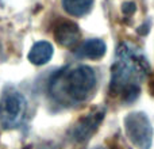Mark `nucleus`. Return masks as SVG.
Masks as SVG:
<instances>
[{"label":"nucleus","mask_w":154,"mask_h":149,"mask_svg":"<svg viewBox=\"0 0 154 149\" xmlns=\"http://www.w3.org/2000/svg\"><path fill=\"white\" fill-rule=\"evenodd\" d=\"M149 69V62L141 49L133 43H120L111 67V92L122 94L127 88L139 87Z\"/></svg>","instance_id":"nucleus-1"},{"label":"nucleus","mask_w":154,"mask_h":149,"mask_svg":"<svg viewBox=\"0 0 154 149\" xmlns=\"http://www.w3.org/2000/svg\"><path fill=\"white\" fill-rule=\"evenodd\" d=\"M96 87L95 71L88 65H80L68 72L57 74L51 80V94L57 99L70 102H84L91 96Z\"/></svg>","instance_id":"nucleus-2"},{"label":"nucleus","mask_w":154,"mask_h":149,"mask_svg":"<svg viewBox=\"0 0 154 149\" xmlns=\"http://www.w3.org/2000/svg\"><path fill=\"white\" fill-rule=\"evenodd\" d=\"M125 132L130 142L138 149H150L153 144V128L145 113L135 111L126 115Z\"/></svg>","instance_id":"nucleus-3"},{"label":"nucleus","mask_w":154,"mask_h":149,"mask_svg":"<svg viewBox=\"0 0 154 149\" xmlns=\"http://www.w3.org/2000/svg\"><path fill=\"white\" fill-rule=\"evenodd\" d=\"M26 99L20 92H8L0 100V123L4 128H15L26 113Z\"/></svg>","instance_id":"nucleus-4"},{"label":"nucleus","mask_w":154,"mask_h":149,"mask_svg":"<svg viewBox=\"0 0 154 149\" xmlns=\"http://www.w3.org/2000/svg\"><path fill=\"white\" fill-rule=\"evenodd\" d=\"M106 109H97L95 111L87 114L84 118L79 121L73 130V138L77 142H84L92 137V134L97 130L99 125L103 122Z\"/></svg>","instance_id":"nucleus-5"},{"label":"nucleus","mask_w":154,"mask_h":149,"mask_svg":"<svg viewBox=\"0 0 154 149\" xmlns=\"http://www.w3.org/2000/svg\"><path fill=\"white\" fill-rule=\"evenodd\" d=\"M81 37L80 29L76 23L70 21H64L58 23L54 29V38L61 46L65 48H73L77 45Z\"/></svg>","instance_id":"nucleus-6"},{"label":"nucleus","mask_w":154,"mask_h":149,"mask_svg":"<svg viewBox=\"0 0 154 149\" xmlns=\"http://www.w3.org/2000/svg\"><path fill=\"white\" fill-rule=\"evenodd\" d=\"M107 46L103 40L99 38H92L88 40L80 46L77 50V56L82 57V59H89V60H100L101 57L106 54Z\"/></svg>","instance_id":"nucleus-7"},{"label":"nucleus","mask_w":154,"mask_h":149,"mask_svg":"<svg viewBox=\"0 0 154 149\" xmlns=\"http://www.w3.org/2000/svg\"><path fill=\"white\" fill-rule=\"evenodd\" d=\"M54 49L53 45L48 41H39V42L34 43L32 48L29 52V61L34 65H43L46 62L50 61L53 57Z\"/></svg>","instance_id":"nucleus-8"},{"label":"nucleus","mask_w":154,"mask_h":149,"mask_svg":"<svg viewBox=\"0 0 154 149\" xmlns=\"http://www.w3.org/2000/svg\"><path fill=\"white\" fill-rule=\"evenodd\" d=\"M93 0H62V7L72 16H84L91 11Z\"/></svg>","instance_id":"nucleus-9"},{"label":"nucleus","mask_w":154,"mask_h":149,"mask_svg":"<svg viewBox=\"0 0 154 149\" xmlns=\"http://www.w3.org/2000/svg\"><path fill=\"white\" fill-rule=\"evenodd\" d=\"M133 11H135V4L134 3H126L123 5V12L128 14V12H133Z\"/></svg>","instance_id":"nucleus-10"},{"label":"nucleus","mask_w":154,"mask_h":149,"mask_svg":"<svg viewBox=\"0 0 154 149\" xmlns=\"http://www.w3.org/2000/svg\"><path fill=\"white\" fill-rule=\"evenodd\" d=\"M149 91H150V94L154 96V74L149 79Z\"/></svg>","instance_id":"nucleus-11"}]
</instances>
